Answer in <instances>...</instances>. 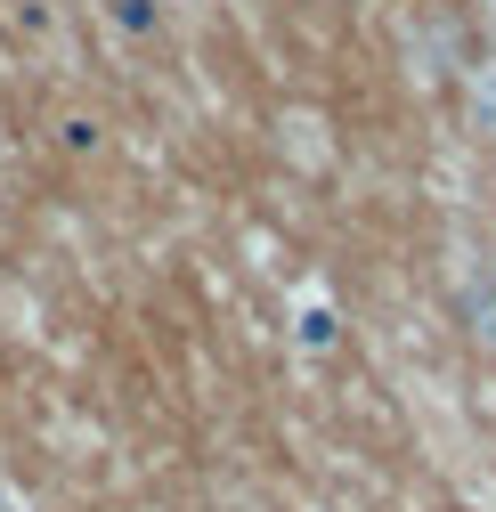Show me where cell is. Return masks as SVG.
Listing matches in <instances>:
<instances>
[{
    "mask_svg": "<svg viewBox=\"0 0 496 512\" xmlns=\"http://www.w3.org/2000/svg\"><path fill=\"white\" fill-rule=\"evenodd\" d=\"M342 342V317H334V301L318 293V285H309L301 301H293V350H309V358H326Z\"/></svg>",
    "mask_w": 496,
    "mask_h": 512,
    "instance_id": "cell-1",
    "label": "cell"
},
{
    "mask_svg": "<svg viewBox=\"0 0 496 512\" xmlns=\"http://www.w3.org/2000/svg\"><path fill=\"white\" fill-rule=\"evenodd\" d=\"M464 301H472V326H480V334L496 342V277H480V285H472Z\"/></svg>",
    "mask_w": 496,
    "mask_h": 512,
    "instance_id": "cell-3",
    "label": "cell"
},
{
    "mask_svg": "<svg viewBox=\"0 0 496 512\" xmlns=\"http://www.w3.org/2000/svg\"><path fill=\"white\" fill-rule=\"evenodd\" d=\"M114 25H122V33H155L163 9H155V0H114Z\"/></svg>",
    "mask_w": 496,
    "mask_h": 512,
    "instance_id": "cell-2",
    "label": "cell"
},
{
    "mask_svg": "<svg viewBox=\"0 0 496 512\" xmlns=\"http://www.w3.org/2000/svg\"><path fill=\"white\" fill-rule=\"evenodd\" d=\"M0 512H17V504H9V488H0Z\"/></svg>",
    "mask_w": 496,
    "mask_h": 512,
    "instance_id": "cell-5",
    "label": "cell"
},
{
    "mask_svg": "<svg viewBox=\"0 0 496 512\" xmlns=\"http://www.w3.org/2000/svg\"><path fill=\"white\" fill-rule=\"evenodd\" d=\"M57 131H66V147H74V155H90V147H98V122H90V114H66Z\"/></svg>",
    "mask_w": 496,
    "mask_h": 512,
    "instance_id": "cell-4",
    "label": "cell"
}]
</instances>
